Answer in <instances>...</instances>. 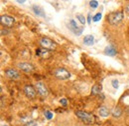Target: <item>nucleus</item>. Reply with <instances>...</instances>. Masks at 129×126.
Instances as JSON below:
<instances>
[{"label":"nucleus","instance_id":"1","mask_svg":"<svg viewBox=\"0 0 129 126\" xmlns=\"http://www.w3.org/2000/svg\"><path fill=\"white\" fill-rule=\"evenodd\" d=\"M76 115L85 124H93L95 122V117H94L91 113H89V112H86V111L78 110V111H76Z\"/></svg>","mask_w":129,"mask_h":126},{"label":"nucleus","instance_id":"8","mask_svg":"<svg viewBox=\"0 0 129 126\" xmlns=\"http://www.w3.org/2000/svg\"><path fill=\"white\" fill-rule=\"evenodd\" d=\"M17 67L20 69V70H22L24 72H26V73H31V72L34 71V66L28 62H20L17 64Z\"/></svg>","mask_w":129,"mask_h":126},{"label":"nucleus","instance_id":"16","mask_svg":"<svg viewBox=\"0 0 129 126\" xmlns=\"http://www.w3.org/2000/svg\"><path fill=\"white\" fill-rule=\"evenodd\" d=\"M111 113H112L113 117L118 118V117H120V116L122 115V110H121V108L119 107V106H116V107L113 108V110H112Z\"/></svg>","mask_w":129,"mask_h":126},{"label":"nucleus","instance_id":"22","mask_svg":"<svg viewBox=\"0 0 129 126\" xmlns=\"http://www.w3.org/2000/svg\"><path fill=\"white\" fill-rule=\"evenodd\" d=\"M26 126H37V123H36V121L31 120V121H28L26 123Z\"/></svg>","mask_w":129,"mask_h":126},{"label":"nucleus","instance_id":"4","mask_svg":"<svg viewBox=\"0 0 129 126\" xmlns=\"http://www.w3.org/2000/svg\"><path fill=\"white\" fill-rule=\"evenodd\" d=\"M54 75H55L60 80H67L71 77V73L64 67H59L54 71Z\"/></svg>","mask_w":129,"mask_h":126},{"label":"nucleus","instance_id":"27","mask_svg":"<svg viewBox=\"0 0 129 126\" xmlns=\"http://www.w3.org/2000/svg\"><path fill=\"white\" fill-rule=\"evenodd\" d=\"M1 126H8V125H7V124H6V123H5V124L3 123V124H1Z\"/></svg>","mask_w":129,"mask_h":126},{"label":"nucleus","instance_id":"12","mask_svg":"<svg viewBox=\"0 0 129 126\" xmlns=\"http://www.w3.org/2000/svg\"><path fill=\"white\" fill-rule=\"evenodd\" d=\"M98 114L101 117H107L110 114V110L107 106H100L99 109H98Z\"/></svg>","mask_w":129,"mask_h":126},{"label":"nucleus","instance_id":"26","mask_svg":"<svg viewBox=\"0 0 129 126\" xmlns=\"http://www.w3.org/2000/svg\"><path fill=\"white\" fill-rule=\"evenodd\" d=\"M17 2H18V3H25L24 0H23V1H20V0H17Z\"/></svg>","mask_w":129,"mask_h":126},{"label":"nucleus","instance_id":"13","mask_svg":"<svg viewBox=\"0 0 129 126\" xmlns=\"http://www.w3.org/2000/svg\"><path fill=\"white\" fill-rule=\"evenodd\" d=\"M104 53L108 56H115L116 55V49H115L113 46L109 45V46H107V47H105Z\"/></svg>","mask_w":129,"mask_h":126},{"label":"nucleus","instance_id":"9","mask_svg":"<svg viewBox=\"0 0 129 126\" xmlns=\"http://www.w3.org/2000/svg\"><path fill=\"white\" fill-rule=\"evenodd\" d=\"M24 93L29 99H33L36 97V88H34L32 85H26L24 87Z\"/></svg>","mask_w":129,"mask_h":126},{"label":"nucleus","instance_id":"17","mask_svg":"<svg viewBox=\"0 0 129 126\" xmlns=\"http://www.w3.org/2000/svg\"><path fill=\"white\" fill-rule=\"evenodd\" d=\"M77 19H79V21L81 23V24H85L86 20H85V17L83 15V14H77Z\"/></svg>","mask_w":129,"mask_h":126},{"label":"nucleus","instance_id":"10","mask_svg":"<svg viewBox=\"0 0 129 126\" xmlns=\"http://www.w3.org/2000/svg\"><path fill=\"white\" fill-rule=\"evenodd\" d=\"M5 75L7 76L8 78H10V79H18V78H20V73L16 69H13V68L6 69L5 70Z\"/></svg>","mask_w":129,"mask_h":126},{"label":"nucleus","instance_id":"6","mask_svg":"<svg viewBox=\"0 0 129 126\" xmlns=\"http://www.w3.org/2000/svg\"><path fill=\"white\" fill-rule=\"evenodd\" d=\"M35 88H36V91H37V93L41 96V97H47L48 96V89H47L46 87V85L43 83V82H37L35 84Z\"/></svg>","mask_w":129,"mask_h":126},{"label":"nucleus","instance_id":"25","mask_svg":"<svg viewBox=\"0 0 129 126\" xmlns=\"http://www.w3.org/2000/svg\"><path fill=\"white\" fill-rule=\"evenodd\" d=\"M125 10H126V12H129V3L126 5V7H125Z\"/></svg>","mask_w":129,"mask_h":126},{"label":"nucleus","instance_id":"11","mask_svg":"<svg viewBox=\"0 0 129 126\" xmlns=\"http://www.w3.org/2000/svg\"><path fill=\"white\" fill-rule=\"evenodd\" d=\"M32 10L34 11V13L37 15V16H40V17H45L46 14H45V11L43 10V8L41 7L39 5H33L32 6Z\"/></svg>","mask_w":129,"mask_h":126},{"label":"nucleus","instance_id":"21","mask_svg":"<svg viewBox=\"0 0 129 126\" xmlns=\"http://www.w3.org/2000/svg\"><path fill=\"white\" fill-rule=\"evenodd\" d=\"M111 83H112V86H113V88H118V80L117 79H113V80L111 81Z\"/></svg>","mask_w":129,"mask_h":126},{"label":"nucleus","instance_id":"24","mask_svg":"<svg viewBox=\"0 0 129 126\" xmlns=\"http://www.w3.org/2000/svg\"><path fill=\"white\" fill-rule=\"evenodd\" d=\"M90 13H89V15H87V22H89V24H90V21H91V19H90Z\"/></svg>","mask_w":129,"mask_h":126},{"label":"nucleus","instance_id":"3","mask_svg":"<svg viewBox=\"0 0 129 126\" xmlns=\"http://www.w3.org/2000/svg\"><path fill=\"white\" fill-rule=\"evenodd\" d=\"M40 45L42 46V47L46 50H55L56 47H57V44L54 42L52 39L48 38V37H42L40 39V41H39Z\"/></svg>","mask_w":129,"mask_h":126},{"label":"nucleus","instance_id":"14","mask_svg":"<svg viewBox=\"0 0 129 126\" xmlns=\"http://www.w3.org/2000/svg\"><path fill=\"white\" fill-rule=\"evenodd\" d=\"M93 42H94V37H93V35H86V36H84V45H86V46H90V45H92L93 44Z\"/></svg>","mask_w":129,"mask_h":126},{"label":"nucleus","instance_id":"15","mask_svg":"<svg viewBox=\"0 0 129 126\" xmlns=\"http://www.w3.org/2000/svg\"><path fill=\"white\" fill-rule=\"evenodd\" d=\"M101 89H102V87H101V85H100V84H95V85H93V86H92V88H91V94H92V95L100 94Z\"/></svg>","mask_w":129,"mask_h":126},{"label":"nucleus","instance_id":"19","mask_svg":"<svg viewBox=\"0 0 129 126\" xmlns=\"http://www.w3.org/2000/svg\"><path fill=\"white\" fill-rule=\"evenodd\" d=\"M101 16H102V15H101V13L100 12H98V13H96V14L95 15H94L93 16V21L94 22H97V21H99L100 20V19H101Z\"/></svg>","mask_w":129,"mask_h":126},{"label":"nucleus","instance_id":"2","mask_svg":"<svg viewBox=\"0 0 129 126\" xmlns=\"http://www.w3.org/2000/svg\"><path fill=\"white\" fill-rule=\"evenodd\" d=\"M124 18V14H123V11H115V12H111L109 15L107 16L108 19V22L111 25H117L119 24Z\"/></svg>","mask_w":129,"mask_h":126},{"label":"nucleus","instance_id":"7","mask_svg":"<svg viewBox=\"0 0 129 126\" xmlns=\"http://www.w3.org/2000/svg\"><path fill=\"white\" fill-rule=\"evenodd\" d=\"M0 22L3 26H6V27H11L13 26L15 22V18L12 17L10 15H2L1 18H0Z\"/></svg>","mask_w":129,"mask_h":126},{"label":"nucleus","instance_id":"5","mask_svg":"<svg viewBox=\"0 0 129 126\" xmlns=\"http://www.w3.org/2000/svg\"><path fill=\"white\" fill-rule=\"evenodd\" d=\"M67 28H69L73 34L77 35V36L81 35V33H83V31H84V27L79 26L73 19H71V20L69 21V23H67Z\"/></svg>","mask_w":129,"mask_h":126},{"label":"nucleus","instance_id":"20","mask_svg":"<svg viewBox=\"0 0 129 126\" xmlns=\"http://www.w3.org/2000/svg\"><path fill=\"white\" fill-rule=\"evenodd\" d=\"M90 6L91 8H96L98 6V1H96V0H92V1H90Z\"/></svg>","mask_w":129,"mask_h":126},{"label":"nucleus","instance_id":"23","mask_svg":"<svg viewBox=\"0 0 129 126\" xmlns=\"http://www.w3.org/2000/svg\"><path fill=\"white\" fill-rule=\"evenodd\" d=\"M60 103L62 104V105H64V106H66V105H67V100L66 98H62V99L60 100Z\"/></svg>","mask_w":129,"mask_h":126},{"label":"nucleus","instance_id":"18","mask_svg":"<svg viewBox=\"0 0 129 126\" xmlns=\"http://www.w3.org/2000/svg\"><path fill=\"white\" fill-rule=\"evenodd\" d=\"M44 115H45V117H46L47 119H48V120H51V119L53 118V116H54L53 112H51V111H49V110L45 111V112H44Z\"/></svg>","mask_w":129,"mask_h":126}]
</instances>
